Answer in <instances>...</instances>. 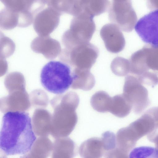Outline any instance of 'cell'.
<instances>
[{"instance_id": "2e32d148", "label": "cell", "mask_w": 158, "mask_h": 158, "mask_svg": "<svg viewBox=\"0 0 158 158\" xmlns=\"http://www.w3.org/2000/svg\"><path fill=\"white\" fill-rule=\"evenodd\" d=\"M82 12L94 17L106 11L110 7L108 0H81Z\"/></svg>"}, {"instance_id": "3957f363", "label": "cell", "mask_w": 158, "mask_h": 158, "mask_svg": "<svg viewBox=\"0 0 158 158\" xmlns=\"http://www.w3.org/2000/svg\"><path fill=\"white\" fill-rule=\"evenodd\" d=\"M95 29L93 17L82 12L72 19L69 29L63 35V43L70 48L89 43Z\"/></svg>"}, {"instance_id": "8fae6325", "label": "cell", "mask_w": 158, "mask_h": 158, "mask_svg": "<svg viewBox=\"0 0 158 158\" xmlns=\"http://www.w3.org/2000/svg\"><path fill=\"white\" fill-rule=\"evenodd\" d=\"M105 153L101 138L94 137L83 142L79 149L81 158H101Z\"/></svg>"}, {"instance_id": "ffe728a7", "label": "cell", "mask_w": 158, "mask_h": 158, "mask_svg": "<svg viewBox=\"0 0 158 158\" xmlns=\"http://www.w3.org/2000/svg\"><path fill=\"white\" fill-rule=\"evenodd\" d=\"M105 152L116 147V135L110 131L103 133L101 138Z\"/></svg>"}, {"instance_id": "ac0fdd59", "label": "cell", "mask_w": 158, "mask_h": 158, "mask_svg": "<svg viewBox=\"0 0 158 158\" xmlns=\"http://www.w3.org/2000/svg\"><path fill=\"white\" fill-rule=\"evenodd\" d=\"M128 158H158V149L150 146H141L133 148Z\"/></svg>"}, {"instance_id": "30bf717a", "label": "cell", "mask_w": 158, "mask_h": 158, "mask_svg": "<svg viewBox=\"0 0 158 158\" xmlns=\"http://www.w3.org/2000/svg\"><path fill=\"white\" fill-rule=\"evenodd\" d=\"M61 14L51 6L39 12L34 19V29L40 35H48L57 27Z\"/></svg>"}, {"instance_id": "7a4b0ae2", "label": "cell", "mask_w": 158, "mask_h": 158, "mask_svg": "<svg viewBox=\"0 0 158 158\" xmlns=\"http://www.w3.org/2000/svg\"><path fill=\"white\" fill-rule=\"evenodd\" d=\"M70 66L60 61L52 60L42 68L40 80L43 87L54 94H62L71 87L73 78Z\"/></svg>"}, {"instance_id": "6da1fadb", "label": "cell", "mask_w": 158, "mask_h": 158, "mask_svg": "<svg viewBox=\"0 0 158 158\" xmlns=\"http://www.w3.org/2000/svg\"><path fill=\"white\" fill-rule=\"evenodd\" d=\"M36 139L28 113L9 111L4 114L0 135V148L4 155L25 154Z\"/></svg>"}, {"instance_id": "9a60e30c", "label": "cell", "mask_w": 158, "mask_h": 158, "mask_svg": "<svg viewBox=\"0 0 158 158\" xmlns=\"http://www.w3.org/2000/svg\"><path fill=\"white\" fill-rule=\"evenodd\" d=\"M132 107L123 94L112 97L109 112L117 117L124 118L131 111Z\"/></svg>"}, {"instance_id": "e0dca14e", "label": "cell", "mask_w": 158, "mask_h": 158, "mask_svg": "<svg viewBox=\"0 0 158 158\" xmlns=\"http://www.w3.org/2000/svg\"><path fill=\"white\" fill-rule=\"evenodd\" d=\"M112 98L103 91H99L92 96L90 104L93 108L99 112H109Z\"/></svg>"}, {"instance_id": "8992f818", "label": "cell", "mask_w": 158, "mask_h": 158, "mask_svg": "<svg viewBox=\"0 0 158 158\" xmlns=\"http://www.w3.org/2000/svg\"><path fill=\"white\" fill-rule=\"evenodd\" d=\"M123 94L136 114H140L150 105L147 89L132 75L128 74L125 78Z\"/></svg>"}, {"instance_id": "9c48e42d", "label": "cell", "mask_w": 158, "mask_h": 158, "mask_svg": "<svg viewBox=\"0 0 158 158\" xmlns=\"http://www.w3.org/2000/svg\"><path fill=\"white\" fill-rule=\"evenodd\" d=\"M100 35L109 52L117 53L124 48V36L121 30L115 24L108 23L104 25L100 30Z\"/></svg>"}, {"instance_id": "4fadbf2b", "label": "cell", "mask_w": 158, "mask_h": 158, "mask_svg": "<svg viewBox=\"0 0 158 158\" xmlns=\"http://www.w3.org/2000/svg\"><path fill=\"white\" fill-rule=\"evenodd\" d=\"M53 144L47 137L36 139L31 150L20 158H48L53 149Z\"/></svg>"}, {"instance_id": "44dd1931", "label": "cell", "mask_w": 158, "mask_h": 158, "mask_svg": "<svg viewBox=\"0 0 158 158\" xmlns=\"http://www.w3.org/2000/svg\"><path fill=\"white\" fill-rule=\"evenodd\" d=\"M104 158H128L125 152L116 147L105 152Z\"/></svg>"}, {"instance_id": "5bb4252c", "label": "cell", "mask_w": 158, "mask_h": 158, "mask_svg": "<svg viewBox=\"0 0 158 158\" xmlns=\"http://www.w3.org/2000/svg\"><path fill=\"white\" fill-rule=\"evenodd\" d=\"M72 73L73 81L71 88L73 89L88 91L94 86L95 83V78L90 70L74 68Z\"/></svg>"}, {"instance_id": "277c9868", "label": "cell", "mask_w": 158, "mask_h": 158, "mask_svg": "<svg viewBox=\"0 0 158 158\" xmlns=\"http://www.w3.org/2000/svg\"><path fill=\"white\" fill-rule=\"evenodd\" d=\"M99 50L90 43L81 44L72 48H66L60 57L62 60L69 65L81 70H90L95 62Z\"/></svg>"}, {"instance_id": "d6986e66", "label": "cell", "mask_w": 158, "mask_h": 158, "mask_svg": "<svg viewBox=\"0 0 158 158\" xmlns=\"http://www.w3.org/2000/svg\"><path fill=\"white\" fill-rule=\"evenodd\" d=\"M110 67L112 72L117 76H124L129 73V60L123 57H117L114 58Z\"/></svg>"}, {"instance_id": "7c38bea8", "label": "cell", "mask_w": 158, "mask_h": 158, "mask_svg": "<svg viewBox=\"0 0 158 158\" xmlns=\"http://www.w3.org/2000/svg\"><path fill=\"white\" fill-rule=\"evenodd\" d=\"M76 155L75 143L69 137L56 139L54 141L52 158H74Z\"/></svg>"}, {"instance_id": "ba28073f", "label": "cell", "mask_w": 158, "mask_h": 158, "mask_svg": "<svg viewBox=\"0 0 158 158\" xmlns=\"http://www.w3.org/2000/svg\"><path fill=\"white\" fill-rule=\"evenodd\" d=\"M135 31L142 40L158 48V9L145 15L137 22Z\"/></svg>"}, {"instance_id": "603a6c76", "label": "cell", "mask_w": 158, "mask_h": 158, "mask_svg": "<svg viewBox=\"0 0 158 158\" xmlns=\"http://www.w3.org/2000/svg\"><path fill=\"white\" fill-rule=\"evenodd\" d=\"M0 158H7L6 157V156L5 155H3L2 156V157H1Z\"/></svg>"}, {"instance_id": "7402d4cb", "label": "cell", "mask_w": 158, "mask_h": 158, "mask_svg": "<svg viewBox=\"0 0 158 158\" xmlns=\"http://www.w3.org/2000/svg\"><path fill=\"white\" fill-rule=\"evenodd\" d=\"M148 7L151 10L158 9V0H149L147 2Z\"/></svg>"}, {"instance_id": "5b68a950", "label": "cell", "mask_w": 158, "mask_h": 158, "mask_svg": "<svg viewBox=\"0 0 158 158\" xmlns=\"http://www.w3.org/2000/svg\"><path fill=\"white\" fill-rule=\"evenodd\" d=\"M129 60L130 74L137 77L148 73L158 76V48L145 45L133 53Z\"/></svg>"}, {"instance_id": "52a82bcc", "label": "cell", "mask_w": 158, "mask_h": 158, "mask_svg": "<svg viewBox=\"0 0 158 158\" xmlns=\"http://www.w3.org/2000/svg\"><path fill=\"white\" fill-rule=\"evenodd\" d=\"M108 17L111 23L127 32L133 30L137 21L130 0L113 1L109 8Z\"/></svg>"}]
</instances>
